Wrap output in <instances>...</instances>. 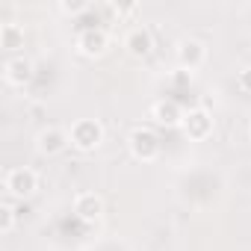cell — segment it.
I'll use <instances>...</instances> for the list:
<instances>
[{
  "instance_id": "9c48e42d",
  "label": "cell",
  "mask_w": 251,
  "mask_h": 251,
  "mask_svg": "<svg viewBox=\"0 0 251 251\" xmlns=\"http://www.w3.org/2000/svg\"><path fill=\"white\" fill-rule=\"evenodd\" d=\"M124 50H127L133 59H145L154 50V33L148 27H130L127 36H124Z\"/></svg>"
},
{
  "instance_id": "8fae6325",
  "label": "cell",
  "mask_w": 251,
  "mask_h": 251,
  "mask_svg": "<svg viewBox=\"0 0 251 251\" xmlns=\"http://www.w3.org/2000/svg\"><path fill=\"white\" fill-rule=\"evenodd\" d=\"M3 80H6L9 86H15V89L27 86V83L33 80V62H30L27 56H12V59H6V62H3Z\"/></svg>"
},
{
  "instance_id": "9a60e30c",
  "label": "cell",
  "mask_w": 251,
  "mask_h": 251,
  "mask_svg": "<svg viewBox=\"0 0 251 251\" xmlns=\"http://www.w3.org/2000/svg\"><path fill=\"white\" fill-rule=\"evenodd\" d=\"M109 12L118 15V18H130V15L139 12V6L136 3H109Z\"/></svg>"
},
{
  "instance_id": "4fadbf2b",
  "label": "cell",
  "mask_w": 251,
  "mask_h": 251,
  "mask_svg": "<svg viewBox=\"0 0 251 251\" xmlns=\"http://www.w3.org/2000/svg\"><path fill=\"white\" fill-rule=\"evenodd\" d=\"M12 230H15V210L9 204H3V207H0V233L9 236Z\"/></svg>"
},
{
  "instance_id": "5b68a950",
  "label": "cell",
  "mask_w": 251,
  "mask_h": 251,
  "mask_svg": "<svg viewBox=\"0 0 251 251\" xmlns=\"http://www.w3.org/2000/svg\"><path fill=\"white\" fill-rule=\"evenodd\" d=\"M175 56H177V65L183 68V71H198L204 62H207V45L201 42V39H180L177 42V48H175Z\"/></svg>"
},
{
  "instance_id": "2e32d148",
  "label": "cell",
  "mask_w": 251,
  "mask_h": 251,
  "mask_svg": "<svg viewBox=\"0 0 251 251\" xmlns=\"http://www.w3.org/2000/svg\"><path fill=\"white\" fill-rule=\"evenodd\" d=\"M236 86H239L245 95H251V65L239 68V74H236Z\"/></svg>"
},
{
  "instance_id": "3957f363",
  "label": "cell",
  "mask_w": 251,
  "mask_h": 251,
  "mask_svg": "<svg viewBox=\"0 0 251 251\" xmlns=\"http://www.w3.org/2000/svg\"><path fill=\"white\" fill-rule=\"evenodd\" d=\"M3 189H6L12 198H21V201H24V198H33L36 189H39V175H36L33 169H27V166H15V169L6 172Z\"/></svg>"
},
{
  "instance_id": "30bf717a",
  "label": "cell",
  "mask_w": 251,
  "mask_h": 251,
  "mask_svg": "<svg viewBox=\"0 0 251 251\" xmlns=\"http://www.w3.org/2000/svg\"><path fill=\"white\" fill-rule=\"evenodd\" d=\"M183 109H180V103L177 100H157L154 106H151V118H154V124H160V127H166V130H175V127H180L183 124Z\"/></svg>"
},
{
  "instance_id": "7c38bea8",
  "label": "cell",
  "mask_w": 251,
  "mask_h": 251,
  "mask_svg": "<svg viewBox=\"0 0 251 251\" xmlns=\"http://www.w3.org/2000/svg\"><path fill=\"white\" fill-rule=\"evenodd\" d=\"M0 48H3V50L24 48V27L21 24H3V27H0Z\"/></svg>"
},
{
  "instance_id": "6da1fadb",
  "label": "cell",
  "mask_w": 251,
  "mask_h": 251,
  "mask_svg": "<svg viewBox=\"0 0 251 251\" xmlns=\"http://www.w3.org/2000/svg\"><path fill=\"white\" fill-rule=\"evenodd\" d=\"M68 136H71V148H77L80 154H92L103 142V124L98 118H77Z\"/></svg>"
},
{
  "instance_id": "7a4b0ae2",
  "label": "cell",
  "mask_w": 251,
  "mask_h": 251,
  "mask_svg": "<svg viewBox=\"0 0 251 251\" xmlns=\"http://www.w3.org/2000/svg\"><path fill=\"white\" fill-rule=\"evenodd\" d=\"M127 148H130L133 160H139V163H157L163 154V142L151 127H133L127 136Z\"/></svg>"
},
{
  "instance_id": "277c9868",
  "label": "cell",
  "mask_w": 251,
  "mask_h": 251,
  "mask_svg": "<svg viewBox=\"0 0 251 251\" xmlns=\"http://www.w3.org/2000/svg\"><path fill=\"white\" fill-rule=\"evenodd\" d=\"M180 130L189 142H204L213 136V112L204 109V106H195L183 115V124H180Z\"/></svg>"
},
{
  "instance_id": "ba28073f",
  "label": "cell",
  "mask_w": 251,
  "mask_h": 251,
  "mask_svg": "<svg viewBox=\"0 0 251 251\" xmlns=\"http://www.w3.org/2000/svg\"><path fill=\"white\" fill-rule=\"evenodd\" d=\"M74 216L83 222V225H95L103 219V198L95 195V192H80L74 198Z\"/></svg>"
},
{
  "instance_id": "5bb4252c",
  "label": "cell",
  "mask_w": 251,
  "mask_h": 251,
  "mask_svg": "<svg viewBox=\"0 0 251 251\" xmlns=\"http://www.w3.org/2000/svg\"><path fill=\"white\" fill-rule=\"evenodd\" d=\"M86 9H89V0H62L59 3V12H65V15H80Z\"/></svg>"
},
{
  "instance_id": "8992f818",
  "label": "cell",
  "mask_w": 251,
  "mask_h": 251,
  "mask_svg": "<svg viewBox=\"0 0 251 251\" xmlns=\"http://www.w3.org/2000/svg\"><path fill=\"white\" fill-rule=\"evenodd\" d=\"M77 53L80 56H86V59H100V56H106V50H109V36H106V30H100V27H89V30H83L80 36H77Z\"/></svg>"
},
{
  "instance_id": "e0dca14e",
  "label": "cell",
  "mask_w": 251,
  "mask_h": 251,
  "mask_svg": "<svg viewBox=\"0 0 251 251\" xmlns=\"http://www.w3.org/2000/svg\"><path fill=\"white\" fill-rule=\"evenodd\" d=\"M248 136H251V127H248Z\"/></svg>"
},
{
  "instance_id": "52a82bcc",
  "label": "cell",
  "mask_w": 251,
  "mask_h": 251,
  "mask_svg": "<svg viewBox=\"0 0 251 251\" xmlns=\"http://www.w3.org/2000/svg\"><path fill=\"white\" fill-rule=\"evenodd\" d=\"M71 145V136H68V130H62V127H42L39 133H36V151L42 154V157H56V154H62L65 148Z\"/></svg>"
}]
</instances>
